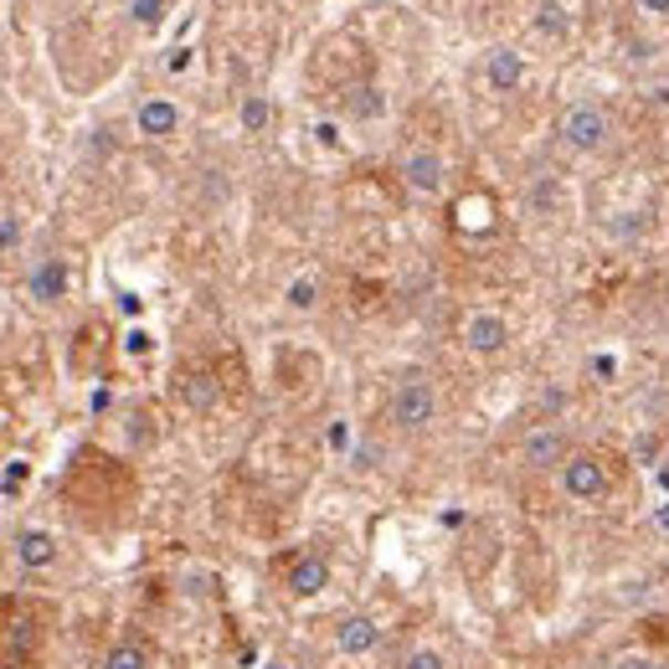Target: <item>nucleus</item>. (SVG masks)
Masks as SVG:
<instances>
[{
	"label": "nucleus",
	"instance_id": "nucleus-1",
	"mask_svg": "<svg viewBox=\"0 0 669 669\" xmlns=\"http://www.w3.org/2000/svg\"><path fill=\"white\" fill-rule=\"evenodd\" d=\"M556 139H562L572 155H603L608 139H613V114L603 104L577 98V104L562 108V119H556Z\"/></svg>",
	"mask_w": 669,
	"mask_h": 669
},
{
	"label": "nucleus",
	"instance_id": "nucleus-2",
	"mask_svg": "<svg viewBox=\"0 0 669 669\" xmlns=\"http://www.w3.org/2000/svg\"><path fill=\"white\" fill-rule=\"evenodd\" d=\"M556 479H562V494L577 500V505H597V500L613 494L608 459H597V453H572V459L556 469Z\"/></svg>",
	"mask_w": 669,
	"mask_h": 669
},
{
	"label": "nucleus",
	"instance_id": "nucleus-3",
	"mask_svg": "<svg viewBox=\"0 0 669 669\" xmlns=\"http://www.w3.org/2000/svg\"><path fill=\"white\" fill-rule=\"evenodd\" d=\"M391 428L401 432H422L438 422V391H432V381H422V376H407L397 391H391Z\"/></svg>",
	"mask_w": 669,
	"mask_h": 669
},
{
	"label": "nucleus",
	"instance_id": "nucleus-4",
	"mask_svg": "<svg viewBox=\"0 0 669 669\" xmlns=\"http://www.w3.org/2000/svg\"><path fill=\"white\" fill-rule=\"evenodd\" d=\"M572 459V432L562 422H535L531 432L521 438V463L531 474H551V469H562Z\"/></svg>",
	"mask_w": 669,
	"mask_h": 669
},
{
	"label": "nucleus",
	"instance_id": "nucleus-5",
	"mask_svg": "<svg viewBox=\"0 0 669 669\" xmlns=\"http://www.w3.org/2000/svg\"><path fill=\"white\" fill-rule=\"evenodd\" d=\"M459 341H463V351H474V356H500L510 345V320L494 310H474L459 325Z\"/></svg>",
	"mask_w": 669,
	"mask_h": 669
},
{
	"label": "nucleus",
	"instance_id": "nucleus-6",
	"mask_svg": "<svg viewBox=\"0 0 669 669\" xmlns=\"http://www.w3.org/2000/svg\"><path fill=\"white\" fill-rule=\"evenodd\" d=\"M443 176H448V165H443V155H438V149L417 145V149H407V155H401V180H407L417 196H438V191H443Z\"/></svg>",
	"mask_w": 669,
	"mask_h": 669
},
{
	"label": "nucleus",
	"instance_id": "nucleus-7",
	"mask_svg": "<svg viewBox=\"0 0 669 669\" xmlns=\"http://www.w3.org/2000/svg\"><path fill=\"white\" fill-rule=\"evenodd\" d=\"M376 644H381V624H376L372 613H345L341 624H335V649L351 659L372 655Z\"/></svg>",
	"mask_w": 669,
	"mask_h": 669
},
{
	"label": "nucleus",
	"instance_id": "nucleus-8",
	"mask_svg": "<svg viewBox=\"0 0 669 669\" xmlns=\"http://www.w3.org/2000/svg\"><path fill=\"white\" fill-rule=\"evenodd\" d=\"M15 562L27 566V572H46V566L58 562V535L42 531V525L15 531Z\"/></svg>",
	"mask_w": 669,
	"mask_h": 669
},
{
	"label": "nucleus",
	"instance_id": "nucleus-9",
	"mask_svg": "<svg viewBox=\"0 0 669 669\" xmlns=\"http://www.w3.org/2000/svg\"><path fill=\"white\" fill-rule=\"evenodd\" d=\"M484 77H490L494 93H515L525 83V58L515 46H490V58H484Z\"/></svg>",
	"mask_w": 669,
	"mask_h": 669
},
{
	"label": "nucleus",
	"instance_id": "nucleus-10",
	"mask_svg": "<svg viewBox=\"0 0 669 669\" xmlns=\"http://www.w3.org/2000/svg\"><path fill=\"white\" fill-rule=\"evenodd\" d=\"M27 294L36 304H58L67 294V263L62 258H36V268H31V279H27Z\"/></svg>",
	"mask_w": 669,
	"mask_h": 669
},
{
	"label": "nucleus",
	"instance_id": "nucleus-11",
	"mask_svg": "<svg viewBox=\"0 0 669 669\" xmlns=\"http://www.w3.org/2000/svg\"><path fill=\"white\" fill-rule=\"evenodd\" d=\"M325 587H330V562L320 551H310V556H299V562L289 566V593L294 597H320Z\"/></svg>",
	"mask_w": 669,
	"mask_h": 669
},
{
	"label": "nucleus",
	"instance_id": "nucleus-12",
	"mask_svg": "<svg viewBox=\"0 0 669 669\" xmlns=\"http://www.w3.org/2000/svg\"><path fill=\"white\" fill-rule=\"evenodd\" d=\"M134 124H139V134H149V139H170V134L180 129V108L170 104V98H145L139 114H134Z\"/></svg>",
	"mask_w": 669,
	"mask_h": 669
},
{
	"label": "nucleus",
	"instance_id": "nucleus-13",
	"mask_svg": "<svg viewBox=\"0 0 669 669\" xmlns=\"http://www.w3.org/2000/svg\"><path fill=\"white\" fill-rule=\"evenodd\" d=\"M535 31H541V36H566V31H572V11H566L562 0H541V6H535Z\"/></svg>",
	"mask_w": 669,
	"mask_h": 669
},
{
	"label": "nucleus",
	"instance_id": "nucleus-14",
	"mask_svg": "<svg viewBox=\"0 0 669 669\" xmlns=\"http://www.w3.org/2000/svg\"><path fill=\"white\" fill-rule=\"evenodd\" d=\"M268 119H273L268 98H263V93H248V98H242V129H248V134H263Z\"/></svg>",
	"mask_w": 669,
	"mask_h": 669
},
{
	"label": "nucleus",
	"instance_id": "nucleus-15",
	"mask_svg": "<svg viewBox=\"0 0 669 669\" xmlns=\"http://www.w3.org/2000/svg\"><path fill=\"white\" fill-rule=\"evenodd\" d=\"M104 669H149V655L139 644H114L104 655Z\"/></svg>",
	"mask_w": 669,
	"mask_h": 669
},
{
	"label": "nucleus",
	"instance_id": "nucleus-16",
	"mask_svg": "<svg viewBox=\"0 0 669 669\" xmlns=\"http://www.w3.org/2000/svg\"><path fill=\"white\" fill-rule=\"evenodd\" d=\"M401 669H448V655L443 649H432V644H417L401 655Z\"/></svg>",
	"mask_w": 669,
	"mask_h": 669
},
{
	"label": "nucleus",
	"instance_id": "nucleus-17",
	"mask_svg": "<svg viewBox=\"0 0 669 669\" xmlns=\"http://www.w3.org/2000/svg\"><path fill=\"white\" fill-rule=\"evenodd\" d=\"M283 299H289V310L304 314V310H314V304H320V283H314V279H294Z\"/></svg>",
	"mask_w": 669,
	"mask_h": 669
},
{
	"label": "nucleus",
	"instance_id": "nucleus-18",
	"mask_svg": "<svg viewBox=\"0 0 669 669\" xmlns=\"http://www.w3.org/2000/svg\"><path fill=\"white\" fill-rule=\"evenodd\" d=\"M180 397L191 401V407H211V401H217V387H211V376H186V381H180Z\"/></svg>",
	"mask_w": 669,
	"mask_h": 669
},
{
	"label": "nucleus",
	"instance_id": "nucleus-19",
	"mask_svg": "<svg viewBox=\"0 0 669 669\" xmlns=\"http://www.w3.org/2000/svg\"><path fill=\"white\" fill-rule=\"evenodd\" d=\"M21 248V217L15 211H0V258H11Z\"/></svg>",
	"mask_w": 669,
	"mask_h": 669
},
{
	"label": "nucleus",
	"instance_id": "nucleus-20",
	"mask_svg": "<svg viewBox=\"0 0 669 669\" xmlns=\"http://www.w3.org/2000/svg\"><path fill=\"white\" fill-rule=\"evenodd\" d=\"M655 665H659L655 655H644V649H624V655H613L603 669H655Z\"/></svg>",
	"mask_w": 669,
	"mask_h": 669
},
{
	"label": "nucleus",
	"instance_id": "nucleus-21",
	"mask_svg": "<svg viewBox=\"0 0 669 669\" xmlns=\"http://www.w3.org/2000/svg\"><path fill=\"white\" fill-rule=\"evenodd\" d=\"M160 15H165V0H134V21L139 27H160Z\"/></svg>",
	"mask_w": 669,
	"mask_h": 669
},
{
	"label": "nucleus",
	"instance_id": "nucleus-22",
	"mask_svg": "<svg viewBox=\"0 0 669 669\" xmlns=\"http://www.w3.org/2000/svg\"><path fill=\"white\" fill-rule=\"evenodd\" d=\"M360 98H351V114H360V119H372V114H381V98H376V88H356Z\"/></svg>",
	"mask_w": 669,
	"mask_h": 669
},
{
	"label": "nucleus",
	"instance_id": "nucleus-23",
	"mask_svg": "<svg viewBox=\"0 0 669 669\" xmlns=\"http://www.w3.org/2000/svg\"><path fill=\"white\" fill-rule=\"evenodd\" d=\"M644 11H655V15H669V0H639Z\"/></svg>",
	"mask_w": 669,
	"mask_h": 669
},
{
	"label": "nucleus",
	"instance_id": "nucleus-24",
	"mask_svg": "<svg viewBox=\"0 0 669 669\" xmlns=\"http://www.w3.org/2000/svg\"><path fill=\"white\" fill-rule=\"evenodd\" d=\"M263 669H294L289 659H263Z\"/></svg>",
	"mask_w": 669,
	"mask_h": 669
},
{
	"label": "nucleus",
	"instance_id": "nucleus-25",
	"mask_svg": "<svg viewBox=\"0 0 669 669\" xmlns=\"http://www.w3.org/2000/svg\"><path fill=\"white\" fill-rule=\"evenodd\" d=\"M655 669H669V659H659V665H655Z\"/></svg>",
	"mask_w": 669,
	"mask_h": 669
}]
</instances>
